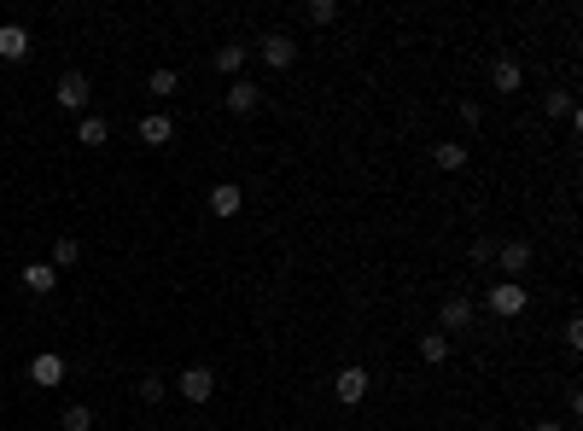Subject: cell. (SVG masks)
I'll list each match as a JSON object with an SVG mask.
<instances>
[{"label":"cell","instance_id":"9a60e30c","mask_svg":"<svg viewBox=\"0 0 583 431\" xmlns=\"http://www.w3.org/2000/svg\"><path fill=\"white\" fill-rule=\"evenodd\" d=\"M76 140L94 152V146H105V140H112V123H105V117H82V123H76Z\"/></svg>","mask_w":583,"mask_h":431},{"label":"cell","instance_id":"5bb4252c","mask_svg":"<svg viewBox=\"0 0 583 431\" xmlns=\"http://www.w3.org/2000/svg\"><path fill=\"white\" fill-rule=\"evenodd\" d=\"M490 82H496V94H519V82H525V70H519L514 58H496V70H490Z\"/></svg>","mask_w":583,"mask_h":431},{"label":"cell","instance_id":"ba28073f","mask_svg":"<svg viewBox=\"0 0 583 431\" xmlns=\"http://www.w3.org/2000/svg\"><path fill=\"white\" fill-rule=\"evenodd\" d=\"M496 268H501V280H519L531 268V245L525 239H508V245L496 250Z\"/></svg>","mask_w":583,"mask_h":431},{"label":"cell","instance_id":"6da1fadb","mask_svg":"<svg viewBox=\"0 0 583 431\" xmlns=\"http://www.w3.org/2000/svg\"><path fill=\"white\" fill-rule=\"evenodd\" d=\"M525 304H531V292H525V280H496L485 292V309L496 320H514V315H525Z\"/></svg>","mask_w":583,"mask_h":431},{"label":"cell","instance_id":"7402d4cb","mask_svg":"<svg viewBox=\"0 0 583 431\" xmlns=\"http://www.w3.org/2000/svg\"><path fill=\"white\" fill-rule=\"evenodd\" d=\"M304 18H309V24H333V18H338V6H333V0H309V6H304Z\"/></svg>","mask_w":583,"mask_h":431},{"label":"cell","instance_id":"4fadbf2b","mask_svg":"<svg viewBox=\"0 0 583 431\" xmlns=\"http://www.w3.org/2000/svg\"><path fill=\"white\" fill-rule=\"evenodd\" d=\"M24 286H29L35 297H47V292L58 286V268H53V263H29V268H24Z\"/></svg>","mask_w":583,"mask_h":431},{"label":"cell","instance_id":"7a4b0ae2","mask_svg":"<svg viewBox=\"0 0 583 431\" xmlns=\"http://www.w3.org/2000/svg\"><path fill=\"white\" fill-rule=\"evenodd\" d=\"M53 99L65 105V112H82L88 99H94V88H88L82 70H65V76H58V88H53Z\"/></svg>","mask_w":583,"mask_h":431},{"label":"cell","instance_id":"d6986e66","mask_svg":"<svg viewBox=\"0 0 583 431\" xmlns=\"http://www.w3.org/2000/svg\"><path fill=\"white\" fill-rule=\"evenodd\" d=\"M420 362H431V367L449 362V338L444 333H426V338H420Z\"/></svg>","mask_w":583,"mask_h":431},{"label":"cell","instance_id":"8992f818","mask_svg":"<svg viewBox=\"0 0 583 431\" xmlns=\"http://www.w3.org/2000/svg\"><path fill=\"white\" fill-rule=\"evenodd\" d=\"M368 385H374V379L361 373V367H338V379H333V396H338L345 408H356L361 396H368Z\"/></svg>","mask_w":583,"mask_h":431},{"label":"cell","instance_id":"5b68a950","mask_svg":"<svg viewBox=\"0 0 583 431\" xmlns=\"http://www.w3.org/2000/svg\"><path fill=\"white\" fill-rule=\"evenodd\" d=\"M222 99H228V112H234V117H251L257 105H263V88H257V82H245V76H234Z\"/></svg>","mask_w":583,"mask_h":431},{"label":"cell","instance_id":"52a82bcc","mask_svg":"<svg viewBox=\"0 0 583 431\" xmlns=\"http://www.w3.org/2000/svg\"><path fill=\"white\" fill-rule=\"evenodd\" d=\"M205 204H210V216H222V222H228V216H239V210H245V187H234V181L210 187Z\"/></svg>","mask_w":583,"mask_h":431},{"label":"cell","instance_id":"ffe728a7","mask_svg":"<svg viewBox=\"0 0 583 431\" xmlns=\"http://www.w3.org/2000/svg\"><path fill=\"white\" fill-rule=\"evenodd\" d=\"M70 263H82V239H58V245H53V268H70Z\"/></svg>","mask_w":583,"mask_h":431},{"label":"cell","instance_id":"ac0fdd59","mask_svg":"<svg viewBox=\"0 0 583 431\" xmlns=\"http://www.w3.org/2000/svg\"><path fill=\"white\" fill-rule=\"evenodd\" d=\"M58 426H65V431H94V408H88V403H70L65 414H58Z\"/></svg>","mask_w":583,"mask_h":431},{"label":"cell","instance_id":"d4e9b609","mask_svg":"<svg viewBox=\"0 0 583 431\" xmlns=\"http://www.w3.org/2000/svg\"><path fill=\"white\" fill-rule=\"evenodd\" d=\"M566 344H571V350H583V320H578V315L566 320Z\"/></svg>","mask_w":583,"mask_h":431},{"label":"cell","instance_id":"7c38bea8","mask_svg":"<svg viewBox=\"0 0 583 431\" xmlns=\"http://www.w3.org/2000/svg\"><path fill=\"white\" fill-rule=\"evenodd\" d=\"M29 379H35V385H42V390L65 385V362H58L53 350H42V356H35V362H29Z\"/></svg>","mask_w":583,"mask_h":431},{"label":"cell","instance_id":"277c9868","mask_svg":"<svg viewBox=\"0 0 583 431\" xmlns=\"http://www.w3.org/2000/svg\"><path fill=\"white\" fill-rule=\"evenodd\" d=\"M257 53H263L268 70H292V65H298V42H292V35H280V29L257 42Z\"/></svg>","mask_w":583,"mask_h":431},{"label":"cell","instance_id":"9c48e42d","mask_svg":"<svg viewBox=\"0 0 583 431\" xmlns=\"http://www.w3.org/2000/svg\"><path fill=\"white\" fill-rule=\"evenodd\" d=\"M0 58L6 65H24L29 58V29L24 24H0Z\"/></svg>","mask_w":583,"mask_h":431},{"label":"cell","instance_id":"e0dca14e","mask_svg":"<svg viewBox=\"0 0 583 431\" xmlns=\"http://www.w3.org/2000/svg\"><path fill=\"white\" fill-rule=\"evenodd\" d=\"M438 169H449V175H455V169H467V146H461V140H438Z\"/></svg>","mask_w":583,"mask_h":431},{"label":"cell","instance_id":"2e32d148","mask_svg":"<svg viewBox=\"0 0 583 431\" xmlns=\"http://www.w3.org/2000/svg\"><path fill=\"white\" fill-rule=\"evenodd\" d=\"M216 70H222V76H239V70H245V42H222V47H216Z\"/></svg>","mask_w":583,"mask_h":431},{"label":"cell","instance_id":"30bf717a","mask_svg":"<svg viewBox=\"0 0 583 431\" xmlns=\"http://www.w3.org/2000/svg\"><path fill=\"white\" fill-rule=\"evenodd\" d=\"M135 135L146 140V146H169V140H175V117H169V112L140 117V128H135Z\"/></svg>","mask_w":583,"mask_h":431},{"label":"cell","instance_id":"cb8c5ba5","mask_svg":"<svg viewBox=\"0 0 583 431\" xmlns=\"http://www.w3.org/2000/svg\"><path fill=\"white\" fill-rule=\"evenodd\" d=\"M548 117H571V94H548Z\"/></svg>","mask_w":583,"mask_h":431},{"label":"cell","instance_id":"3957f363","mask_svg":"<svg viewBox=\"0 0 583 431\" xmlns=\"http://www.w3.org/2000/svg\"><path fill=\"white\" fill-rule=\"evenodd\" d=\"M175 390L187 396V403H210V396H216V373H210V367H181Z\"/></svg>","mask_w":583,"mask_h":431},{"label":"cell","instance_id":"8fae6325","mask_svg":"<svg viewBox=\"0 0 583 431\" xmlns=\"http://www.w3.org/2000/svg\"><path fill=\"white\" fill-rule=\"evenodd\" d=\"M438 327L449 333H461V327H472V297H444V309H438Z\"/></svg>","mask_w":583,"mask_h":431},{"label":"cell","instance_id":"44dd1931","mask_svg":"<svg viewBox=\"0 0 583 431\" xmlns=\"http://www.w3.org/2000/svg\"><path fill=\"white\" fill-rule=\"evenodd\" d=\"M146 94H158V99H169V94H175V70H169V65H158V70H152V76H146Z\"/></svg>","mask_w":583,"mask_h":431},{"label":"cell","instance_id":"484cf974","mask_svg":"<svg viewBox=\"0 0 583 431\" xmlns=\"http://www.w3.org/2000/svg\"><path fill=\"white\" fill-rule=\"evenodd\" d=\"M531 431H566V426H560V419H537V426H531Z\"/></svg>","mask_w":583,"mask_h":431},{"label":"cell","instance_id":"603a6c76","mask_svg":"<svg viewBox=\"0 0 583 431\" xmlns=\"http://www.w3.org/2000/svg\"><path fill=\"white\" fill-rule=\"evenodd\" d=\"M164 396H169V385H164L158 373H146V379H140V403H164Z\"/></svg>","mask_w":583,"mask_h":431}]
</instances>
